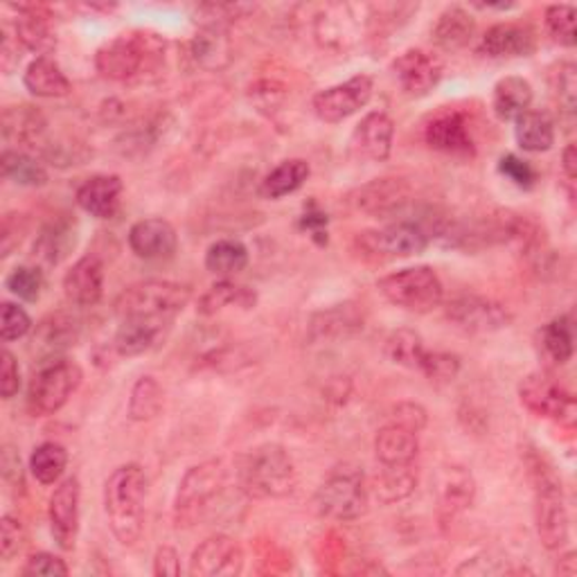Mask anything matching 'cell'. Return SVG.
Segmentation results:
<instances>
[{"label": "cell", "instance_id": "6da1fadb", "mask_svg": "<svg viewBox=\"0 0 577 577\" xmlns=\"http://www.w3.org/2000/svg\"><path fill=\"white\" fill-rule=\"evenodd\" d=\"M148 476L135 463L118 467L104 485V513L113 537L122 546H135L144 530Z\"/></svg>", "mask_w": 577, "mask_h": 577}, {"label": "cell", "instance_id": "7a4b0ae2", "mask_svg": "<svg viewBox=\"0 0 577 577\" xmlns=\"http://www.w3.org/2000/svg\"><path fill=\"white\" fill-rule=\"evenodd\" d=\"M526 463L535 487V526L539 541L548 550H561L568 544L570 535V519L561 478L557 476L550 460L539 452H530L526 456Z\"/></svg>", "mask_w": 577, "mask_h": 577}, {"label": "cell", "instance_id": "3957f363", "mask_svg": "<svg viewBox=\"0 0 577 577\" xmlns=\"http://www.w3.org/2000/svg\"><path fill=\"white\" fill-rule=\"evenodd\" d=\"M165 54V39L156 32L133 30L104 43L95 54V68L104 80L124 82L154 68Z\"/></svg>", "mask_w": 577, "mask_h": 577}, {"label": "cell", "instance_id": "277c9868", "mask_svg": "<svg viewBox=\"0 0 577 577\" xmlns=\"http://www.w3.org/2000/svg\"><path fill=\"white\" fill-rule=\"evenodd\" d=\"M192 298L190 286L170 280H144L126 286L115 301V314L120 321H163L174 318L188 307Z\"/></svg>", "mask_w": 577, "mask_h": 577}, {"label": "cell", "instance_id": "5b68a950", "mask_svg": "<svg viewBox=\"0 0 577 577\" xmlns=\"http://www.w3.org/2000/svg\"><path fill=\"white\" fill-rule=\"evenodd\" d=\"M240 487L251 498H282L296 487V465L284 447L260 445L240 465Z\"/></svg>", "mask_w": 577, "mask_h": 577}, {"label": "cell", "instance_id": "8992f818", "mask_svg": "<svg viewBox=\"0 0 577 577\" xmlns=\"http://www.w3.org/2000/svg\"><path fill=\"white\" fill-rule=\"evenodd\" d=\"M226 476V465L220 458L203 460L190 467L179 483V492L174 498V526L194 528L196 524H201L212 510V503L224 492Z\"/></svg>", "mask_w": 577, "mask_h": 577}, {"label": "cell", "instance_id": "52a82bcc", "mask_svg": "<svg viewBox=\"0 0 577 577\" xmlns=\"http://www.w3.org/2000/svg\"><path fill=\"white\" fill-rule=\"evenodd\" d=\"M371 494L364 472L343 465L330 472L314 496V510L330 522H354L368 513Z\"/></svg>", "mask_w": 577, "mask_h": 577}, {"label": "cell", "instance_id": "ba28073f", "mask_svg": "<svg viewBox=\"0 0 577 577\" xmlns=\"http://www.w3.org/2000/svg\"><path fill=\"white\" fill-rule=\"evenodd\" d=\"M377 286L391 305L415 314L433 312L445 301L443 280L431 266H408L388 273Z\"/></svg>", "mask_w": 577, "mask_h": 577}, {"label": "cell", "instance_id": "9c48e42d", "mask_svg": "<svg viewBox=\"0 0 577 577\" xmlns=\"http://www.w3.org/2000/svg\"><path fill=\"white\" fill-rule=\"evenodd\" d=\"M82 384V368L75 361L59 358L43 364L28 391V411L34 417L59 413Z\"/></svg>", "mask_w": 577, "mask_h": 577}, {"label": "cell", "instance_id": "30bf717a", "mask_svg": "<svg viewBox=\"0 0 577 577\" xmlns=\"http://www.w3.org/2000/svg\"><path fill=\"white\" fill-rule=\"evenodd\" d=\"M431 235L419 222L399 220L388 224L382 231H366L358 233L354 240V249L366 260H395V257H413L426 251Z\"/></svg>", "mask_w": 577, "mask_h": 577}, {"label": "cell", "instance_id": "8fae6325", "mask_svg": "<svg viewBox=\"0 0 577 577\" xmlns=\"http://www.w3.org/2000/svg\"><path fill=\"white\" fill-rule=\"evenodd\" d=\"M371 26V6H327L316 14L314 37L321 48L332 52H347L361 39H364L366 28Z\"/></svg>", "mask_w": 577, "mask_h": 577}, {"label": "cell", "instance_id": "7c38bea8", "mask_svg": "<svg viewBox=\"0 0 577 577\" xmlns=\"http://www.w3.org/2000/svg\"><path fill=\"white\" fill-rule=\"evenodd\" d=\"M522 404L537 417L573 426L577 419V402L555 377L546 373L528 375L519 386Z\"/></svg>", "mask_w": 577, "mask_h": 577}, {"label": "cell", "instance_id": "4fadbf2b", "mask_svg": "<svg viewBox=\"0 0 577 577\" xmlns=\"http://www.w3.org/2000/svg\"><path fill=\"white\" fill-rule=\"evenodd\" d=\"M445 314L447 321L465 334H494L508 327L513 321L510 312L500 303L476 294H460L452 298Z\"/></svg>", "mask_w": 577, "mask_h": 577}, {"label": "cell", "instance_id": "5bb4252c", "mask_svg": "<svg viewBox=\"0 0 577 577\" xmlns=\"http://www.w3.org/2000/svg\"><path fill=\"white\" fill-rule=\"evenodd\" d=\"M373 91H375L373 78L354 75L343 84L316 93L312 100V109L318 120L327 124H338L352 118L354 113H358L361 109H366L368 102L373 100Z\"/></svg>", "mask_w": 577, "mask_h": 577}, {"label": "cell", "instance_id": "9a60e30c", "mask_svg": "<svg viewBox=\"0 0 577 577\" xmlns=\"http://www.w3.org/2000/svg\"><path fill=\"white\" fill-rule=\"evenodd\" d=\"M80 498L82 485L72 476L61 480L50 496V530L61 550H72L80 535Z\"/></svg>", "mask_w": 577, "mask_h": 577}, {"label": "cell", "instance_id": "2e32d148", "mask_svg": "<svg viewBox=\"0 0 577 577\" xmlns=\"http://www.w3.org/2000/svg\"><path fill=\"white\" fill-rule=\"evenodd\" d=\"M82 327L80 321L68 312H54L48 314L32 332L30 338V352L39 364H50V361H59L70 347H75L80 341Z\"/></svg>", "mask_w": 577, "mask_h": 577}, {"label": "cell", "instance_id": "e0dca14e", "mask_svg": "<svg viewBox=\"0 0 577 577\" xmlns=\"http://www.w3.org/2000/svg\"><path fill=\"white\" fill-rule=\"evenodd\" d=\"M242 570L244 550L226 535L207 537L194 548L190 557V575L194 577H235Z\"/></svg>", "mask_w": 577, "mask_h": 577}, {"label": "cell", "instance_id": "ac0fdd59", "mask_svg": "<svg viewBox=\"0 0 577 577\" xmlns=\"http://www.w3.org/2000/svg\"><path fill=\"white\" fill-rule=\"evenodd\" d=\"M391 70L406 95L424 98L441 84L445 68L436 54L419 48H411L393 61Z\"/></svg>", "mask_w": 577, "mask_h": 577}, {"label": "cell", "instance_id": "d6986e66", "mask_svg": "<svg viewBox=\"0 0 577 577\" xmlns=\"http://www.w3.org/2000/svg\"><path fill=\"white\" fill-rule=\"evenodd\" d=\"M424 140L431 150L447 156L469 159L476 154L472 126L463 111H441L433 115L424 126Z\"/></svg>", "mask_w": 577, "mask_h": 577}, {"label": "cell", "instance_id": "ffe728a7", "mask_svg": "<svg viewBox=\"0 0 577 577\" xmlns=\"http://www.w3.org/2000/svg\"><path fill=\"white\" fill-rule=\"evenodd\" d=\"M352 203L358 212L371 216H395L413 203V188L397 176L375 179L354 192Z\"/></svg>", "mask_w": 577, "mask_h": 577}, {"label": "cell", "instance_id": "44dd1931", "mask_svg": "<svg viewBox=\"0 0 577 577\" xmlns=\"http://www.w3.org/2000/svg\"><path fill=\"white\" fill-rule=\"evenodd\" d=\"M393 140H395V122L386 113L375 111L368 113L354 126L350 148L356 154V159L384 163L393 152Z\"/></svg>", "mask_w": 577, "mask_h": 577}, {"label": "cell", "instance_id": "7402d4cb", "mask_svg": "<svg viewBox=\"0 0 577 577\" xmlns=\"http://www.w3.org/2000/svg\"><path fill=\"white\" fill-rule=\"evenodd\" d=\"M129 246L140 260L163 262L176 255L179 235L170 222L152 216V220H142L131 226Z\"/></svg>", "mask_w": 577, "mask_h": 577}, {"label": "cell", "instance_id": "603a6c76", "mask_svg": "<svg viewBox=\"0 0 577 577\" xmlns=\"http://www.w3.org/2000/svg\"><path fill=\"white\" fill-rule=\"evenodd\" d=\"M188 54L196 68L207 72H220L229 68L235 59V45L229 28L201 26L188 43Z\"/></svg>", "mask_w": 577, "mask_h": 577}, {"label": "cell", "instance_id": "cb8c5ba5", "mask_svg": "<svg viewBox=\"0 0 577 577\" xmlns=\"http://www.w3.org/2000/svg\"><path fill=\"white\" fill-rule=\"evenodd\" d=\"M535 50L537 37L524 23H496L478 43V52L489 59H522L530 57Z\"/></svg>", "mask_w": 577, "mask_h": 577}, {"label": "cell", "instance_id": "d4e9b609", "mask_svg": "<svg viewBox=\"0 0 577 577\" xmlns=\"http://www.w3.org/2000/svg\"><path fill=\"white\" fill-rule=\"evenodd\" d=\"M3 138L12 144H19V150H43L48 135V120L45 115L30 104L6 107L3 111Z\"/></svg>", "mask_w": 577, "mask_h": 577}, {"label": "cell", "instance_id": "484cf974", "mask_svg": "<svg viewBox=\"0 0 577 577\" xmlns=\"http://www.w3.org/2000/svg\"><path fill=\"white\" fill-rule=\"evenodd\" d=\"M63 294L78 307H93L104 296V264L95 255H84L63 277Z\"/></svg>", "mask_w": 577, "mask_h": 577}, {"label": "cell", "instance_id": "4316f807", "mask_svg": "<svg viewBox=\"0 0 577 577\" xmlns=\"http://www.w3.org/2000/svg\"><path fill=\"white\" fill-rule=\"evenodd\" d=\"M12 10L19 12L14 26V37L19 43L39 57H48L57 48L50 10L43 6H12Z\"/></svg>", "mask_w": 577, "mask_h": 577}, {"label": "cell", "instance_id": "83f0119b", "mask_svg": "<svg viewBox=\"0 0 577 577\" xmlns=\"http://www.w3.org/2000/svg\"><path fill=\"white\" fill-rule=\"evenodd\" d=\"M122 179L115 174L91 176L78 190V205L95 220H113L122 203Z\"/></svg>", "mask_w": 577, "mask_h": 577}, {"label": "cell", "instance_id": "f1b7e54d", "mask_svg": "<svg viewBox=\"0 0 577 577\" xmlns=\"http://www.w3.org/2000/svg\"><path fill=\"white\" fill-rule=\"evenodd\" d=\"M375 454L382 467H408L415 465L419 456V441L417 433L391 422L379 428L375 438Z\"/></svg>", "mask_w": 577, "mask_h": 577}, {"label": "cell", "instance_id": "f546056e", "mask_svg": "<svg viewBox=\"0 0 577 577\" xmlns=\"http://www.w3.org/2000/svg\"><path fill=\"white\" fill-rule=\"evenodd\" d=\"M441 519L443 524L454 522L460 513L469 510L476 498V480L465 467H447L441 476Z\"/></svg>", "mask_w": 577, "mask_h": 577}, {"label": "cell", "instance_id": "4dcf8cb0", "mask_svg": "<svg viewBox=\"0 0 577 577\" xmlns=\"http://www.w3.org/2000/svg\"><path fill=\"white\" fill-rule=\"evenodd\" d=\"M170 327L172 323H163V321H138V318L120 321V327L113 338V347L120 356H140L144 352L154 350L165 338Z\"/></svg>", "mask_w": 577, "mask_h": 577}, {"label": "cell", "instance_id": "1f68e13d", "mask_svg": "<svg viewBox=\"0 0 577 577\" xmlns=\"http://www.w3.org/2000/svg\"><path fill=\"white\" fill-rule=\"evenodd\" d=\"M474 32H476L474 17L465 8L452 6L438 17L436 26L431 30V37L438 48L447 52H456L472 43Z\"/></svg>", "mask_w": 577, "mask_h": 577}, {"label": "cell", "instance_id": "d6a6232c", "mask_svg": "<svg viewBox=\"0 0 577 577\" xmlns=\"http://www.w3.org/2000/svg\"><path fill=\"white\" fill-rule=\"evenodd\" d=\"M535 100L533 87L528 80L508 75L496 82L492 93V109L498 120L510 122L522 118L526 111H530V104Z\"/></svg>", "mask_w": 577, "mask_h": 577}, {"label": "cell", "instance_id": "836d02e7", "mask_svg": "<svg viewBox=\"0 0 577 577\" xmlns=\"http://www.w3.org/2000/svg\"><path fill=\"white\" fill-rule=\"evenodd\" d=\"M23 84L34 98L45 100L65 98L72 91L63 70L50 57H37L34 61H30V65L23 72Z\"/></svg>", "mask_w": 577, "mask_h": 577}, {"label": "cell", "instance_id": "e575fe53", "mask_svg": "<svg viewBox=\"0 0 577 577\" xmlns=\"http://www.w3.org/2000/svg\"><path fill=\"white\" fill-rule=\"evenodd\" d=\"M364 330V314L352 303L318 312L310 323L312 338H350Z\"/></svg>", "mask_w": 577, "mask_h": 577}, {"label": "cell", "instance_id": "d590c367", "mask_svg": "<svg viewBox=\"0 0 577 577\" xmlns=\"http://www.w3.org/2000/svg\"><path fill=\"white\" fill-rule=\"evenodd\" d=\"M78 244V226L70 220H54L39 233L34 242V260L57 266Z\"/></svg>", "mask_w": 577, "mask_h": 577}, {"label": "cell", "instance_id": "8d00e7d4", "mask_svg": "<svg viewBox=\"0 0 577 577\" xmlns=\"http://www.w3.org/2000/svg\"><path fill=\"white\" fill-rule=\"evenodd\" d=\"M255 303H257V294L253 292V288L235 284L233 280H220V282H214L199 298L196 312L201 316H214L216 312H222L226 307L253 310Z\"/></svg>", "mask_w": 577, "mask_h": 577}, {"label": "cell", "instance_id": "74e56055", "mask_svg": "<svg viewBox=\"0 0 577 577\" xmlns=\"http://www.w3.org/2000/svg\"><path fill=\"white\" fill-rule=\"evenodd\" d=\"M515 135L519 148L530 154H541L553 150L555 144V122L546 111H526L522 118L515 120Z\"/></svg>", "mask_w": 577, "mask_h": 577}, {"label": "cell", "instance_id": "f35d334b", "mask_svg": "<svg viewBox=\"0 0 577 577\" xmlns=\"http://www.w3.org/2000/svg\"><path fill=\"white\" fill-rule=\"evenodd\" d=\"M310 174H312V168L303 159L282 161L264 176V181L260 185V194L264 199H284L288 194H294L296 190H301L305 185V181L310 179Z\"/></svg>", "mask_w": 577, "mask_h": 577}, {"label": "cell", "instance_id": "ab89813d", "mask_svg": "<svg viewBox=\"0 0 577 577\" xmlns=\"http://www.w3.org/2000/svg\"><path fill=\"white\" fill-rule=\"evenodd\" d=\"M249 249L240 240H216L205 251V269L222 280L242 273L249 266Z\"/></svg>", "mask_w": 577, "mask_h": 577}, {"label": "cell", "instance_id": "60d3db41", "mask_svg": "<svg viewBox=\"0 0 577 577\" xmlns=\"http://www.w3.org/2000/svg\"><path fill=\"white\" fill-rule=\"evenodd\" d=\"M0 172L17 185L43 188L48 183V170L34 156L23 150H6L0 156Z\"/></svg>", "mask_w": 577, "mask_h": 577}, {"label": "cell", "instance_id": "b9f144b4", "mask_svg": "<svg viewBox=\"0 0 577 577\" xmlns=\"http://www.w3.org/2000/svg\"><path fill=\"white\" fill-rule=\"evenodd\" d=\"M386 356L393 361L395 366L419 373V366L426 356V347H424L422 336L415 330L402 327V330H395L386 338Z\"/></svg>", "mask_w": 577, "mask_h": 577}, {"label": "cell", "instance_id": "7bdbcfd3", "mask_svg": "<svg viewBox=\"0 0 577 577\" xmlns=\"http://www.w3.org/2000/svg\"><path fill=\"white\" fill-rule=\"evenodd\" d=\"M417 487L415 465L408 467H384L375 478V496L386 503H399L408 498Z\"/></svg>", "mask_w": 577, "mask_h": 577}, {"label": "cell", "instance_id": "ee69618b", "mask_svg": "<svg viewBox=\"0 0 577 577\" xmlns=\"http://www.w3.org/2000/svg\"><path fill=\"white\" fill-rule=\"evenodd\" d=\"M541 345L546 356L557 366L568 364L575 352V334L570 316H557L541 330Z\"/></svg>", "mask_w": 577, "mask_h": 577}, {"label": "cell", "instance_id": "f6af8a7d", "mask_svg": "<svg viewBox=\"0 0 577 577\" xmlns=\"http://www.w3.org/2000/svg\"><path fill=\"white\" fill-rule=\"evenodd\" d=\"M163 388L154 377H140L129 397V417L133 422H150L163 411Z\"/></svg>", "mask_w": 577, "mask_h": 577}, {"label": "cell", "instance_id": "bcb514c9", "mask_svg": "<svg viewBox=\"0 0 577 577\" xmlns=\"http://www.w3.org/2000/svg\"><path fill=\"white\" fill-rule=\"evenodd\" d=\"M65 467H68V452L57 443H43L30 456V472L41 485L59 483Z\"/></svg>", "mask_w": 577, "mask_h": 577}, {"label": "cell", "instance_id": "7dc6e473", "mask_svg": "<svg viewBox=\"0 0 577 577\" xmlns=\"http://www.w3.org/2000/svg\"><path fill=\"white\" fill-rule=\"evenodd\" d=\"M43 286H45L43 271L39 266H30V264L12 269L10 275L6 277L8 292L26 303H37L43 294Z\"/></svg>", "mask_w": 577, "mask_h": 577}, {"label": "cell", "instance_id": "c3c4849f", "mask_svg": "<svg viewBox=\"0 0 577 577\" xmlns=\"http://www.w3.org/2000/svg\"><path fill=\"white\" fill-rule=\"evenodd\" d=\"M460 356L454 352L426 350V356L419 366V373L433 384H452L460 375Z\"/></svg>", "mask_w": 577, "mask_h": 577}, {"label": "cell", "instance_id": "681fc988", "mask_svg": "<svg viewBox=\"0 0 577 577\" xmlns=\"http://www.w3.org/2000/svg\"><path fill=\"white\" fill-rule=\"evenodd\" d=\"M550 87H553V95H555L559 111L564 115L573 118L575 107H577V68H575V63H559L550 78Z\"/></svg>", "mask_w": 577, "mask_h": 577}, {"label": "cell", "instance_id": "f907efd6", "mask_svg": "<svg viewBox=\"0 0 577 577\" xmlns=\"http://www.w3.org/2000/svg\"><path fill=\"white\" fill-rule=\"evenodd\" d=\"M546 30L550 39L564 48L575 45V8L573 6H550L546 10Z\"/></svg>", "mask_w": 577, "mask_h": 577}, {"label": "cell", "instance_id": "816d5d0a", "mask_svg": "<svg viewBox=\"0 0 577 577\" xmlns=\"http://www.w3.org/2000/svg\"><path fill=\"white\" fill-rule=\"evenodd\" d=\"M32 330V318L30 314L14 305V303H3V310H0V334H3V341H19L26 334H30Z\"/></svg>", "mask_w": 577, "mask_h": 577}, {"label": "cell", "instance_id": "f5cc1de1", "mask_svg": "<svg viewBox=\"0 0 577 577\" xmlns=\"http://www.w3.org/2000/svg\"><path fill=\"white\" fill-rule=\"evenodd\" d=\"M255 12V6H242V3H229V6H201L199 14L201 26H220L229 28L233 21L246 19L249 14Z\"/></svg>", "mask_w": 577, "mask_h": 577}, {"label": "cell", "instance_id": "db71d44e", "mask_svg": "<svg viewBox=\"0 0 577 577\" xmlns=\"http://www.w3.org/2000/svg\"><path fill=\"white\" fill-rule=\"evenodd\" d=\"M498 172H500V176H505L513 185H517L522 190H530L537 183L535 168L515 154H505L498 161Z\"/></svg>", "mask_w": 577, "mask_h": 577}, {"label": "cell", "instance_id": "11a10c76", "mask_svg": "<svg viewBox=\"0 0 577 577\" xmlns=\"http://www.w3.org/2000/svg\"><path fill=\"white\" fill-rule=\"evenodd\" d=\"M21 575H26V577H65L68 564L52 553H34L21 568Z\"/></svg>", "mask_w": 577, "mask_h": 577}, {"label": "cell", "instance_id": "9f6ffc18", "mask_svg": "<svg viewBox=\"0 0 577 577\" xmlns=\"http://www.w3.org/2000/svg\"><path fill=\"white\" fill-rule=\"evenodd\" d=\"M249 100L260 107V111H277L286 100V87L275 80L255 82L249 89Z\"/></svg>", "mask_w": 577, "mask_h": 577}, {"label": "cell", "instance_id": "6f0895ef", "mask_svg": "<svg viewBox=\"0 0 577 577\" xmlns=\"http://www.w3.org/2000/svg\"><path fill=\"white\" fill-rule=\"evenodd\" d=\"M23 539V524L17 517L6 515L3 522H0V557H3V561H10L21 550Z\"/></svg>", "mask_w": 577, "mask_h": 577}, {"label": "cell", "instance_id": "680465c9", "mask_svg": "<svg viewBox=\"0 0 577 577\" xmlns=\"http://www.w3.org/2000/svg\"><path fill=\"white\" fill-rule=\"evenodd\" d=\"M23 233H26L23 214H19V212L6 214L3 216V229H0V255L10 257L14 253V249H19Z\"/></svg>", "mask_w": 577, "mask_h": 577}, {"label": "cell", "instance_id": "91938a15", "mask_svg": "<svg viewBox=\"0 0 577 577\" xmlns=\"http://www.w3.org/2000/svg\"><path fill=\"white\" fill-rule=\"evenodd\" d=\"M3 480L10 487V492L14 494H23L26 492V472L21 465V456L12 445L3 447Z\"/></svg>", "mask_w": 577, "mask_h": 577}, {"label": "cell", "instance_id": "94428289", "mask_svg": "<svg viewBox=\"0 0 577 577\" xmlns=\"http://www.w3.org/2000/svg\"><path fill=\"white\" fill-rule=\"evenodd\" d=\"M19 391H21L19 361L10 350H6L3 366H0V393H3V399H12V397H17Z\"/></svg>", "mask_w": 577, "mask_h": 577}, {"label": "cell", "instance_id": "6125c7cd", "mask_svg": "<svg viewBox=\"0 0 577 577\" xmlns=\"http://www.w3.org/2000/svg\"><path fill=\"white\" fill-rule=\"evenodd\" d=\"M393 422H397V424H402V426H406V428L419 433V431L426 426L428 415H426V411H424L419 404H415V402H402V404H397V406L393 408Z\"/></svg>", "mask_w": 577, "mask_h": 577}, {"label": "cell", "instance_id": "be15d7a7", "mask_svg": "<svg viewBox=\"0 0 577 577\" xmlns=\"http://www.w3.org/2000/svg\"><path fill=\"white\" fill-rule=\"evenodd\" d=\"M154 575H159V577H179L181 575V557L172 546H163L156 550Z\"/></svg>", "mask_w": 577, "mask_h": 577}, {"label": "cell", "instance_id": "e7e4bbea", "mask_svg": "<svg viewBox=\"0 0 577 577\" xmlns=\"http://www.w3.org/2000/svg\"><path fill=\"white\" fill-rule=\"evenodd\" d=\"M301 229L312 233V237H327V214L318 210V205L312 201L307 212L301 216Z\"/></svg>", "mask_w": 577, "mask_h": 577}, {"label": "cell", "instance_id": "03108f58", "mask_svg": "<svg viewBox=\"0 0 577 577\" xmlns=\"http://www.w3.org/2000/svg\"><path fill=\"white\" fill-rule=\"evenodd\" d=\"M561 170H564V176H566V183H568V192H570V196H575V179H577V148H575V142H570L561 154Z\"/></svg>", "mask_w": 577, "mask_h": 577}, {"label": "cell", "instance_id": "003e7915", "mask_svg": "<svg viewBox=\"0 0 577 577\" xmlns=\"http://www.w3.org/2000/svg\"><path fill=\"white\" fill-rule=\"evenodd\" d=\"M577 555L575 553H566L561 559H559V566H557V573L559 575H566V577H573L577 575Z\"/></svg>", "mask_w": 577, "mask_h": 577}]
</instances>
